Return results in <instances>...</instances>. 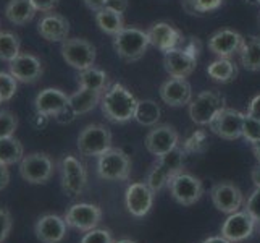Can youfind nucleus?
<instances>
[{
    "instance_id": "f257e3e1",
    "label": "nucleus",
    "mask_w": 260,
    "mask_h": 243,
    "mask_svg": "<svg viewBox=\"0 0 260 243\" xmlns=\"http://www.w3.org/2000/svg\"><path fill=\"white\" fill-rule=\"evenodd\" d=\"M138 99L126 86L121 83H113L102 94L101 107L107 120L113 123H126L134 119Z\"/></svg>"
},
{
    "instance_id": "f03ea898",
    "label": "nucleus",
    "mask_w": 260,
    "mask_h": 243,
    "mask_svg": "<svg viewBox=\"0 0 260 243\" xmlns=\"http://www.w3.org/2000/svg\"><path fill=\"white\" fill-rule=\"evenodd\" d=\"M184 156L186 152L181 146H176L162 157H157L155 166L147 175L146 183L150 186V190L154 193L162 192L165 186H168V182L172 180L176 174L184 170Z\"/></svg>"
},
{
    "instance_id": "7ed1b4c3",
    "label": "nucleus",
    "mask_w": 260,
    "mask_h": 243,
    "mask_svg": "<svg viewBox=\"0 0 260 243\" xmlns=\"http://www.w3.org/2000/svg\"><path fill=\"white\" fill-rule=\"evenodd\" d=\"M149 46L150 41L147 31L134 28V26H124L118 34L113 36V49L116 56L124 62L141 60Z\"/></svg>"
},
{
    "instance_id": "20e7f679",
    "label": "nucleus",
    "mask_w": 260,
    "mask_h": 243,
    "mask_svg": "<svg viewBox=\"0 0 260 243\" xmlns=\"http://www.w3.org/2000/svg\"><path fill=\"white\" fill-rule=\"evenodd\" d=\"M131 174V160L123 149L110 148L97 157V175L107 182H123Z\"/></svg>"
},
{
    "instance_id": "39448f33",
    "label": "nucleus",
    "mask_w": 260,
    "mask_h": 243,
    "mask_svg": "<svg viewBox=\"0 0 260 243\" xmlns=\"http://www.w3.org/2000/svg\"><path fill=\"white\" fill-rule=\"evenodd\" d=\"M226 99L218 91H202L189 102V117L196 125H210L212 120L225 109Z\"/></svg>"
},
{
    "instance_id": "423d86ee",
    "label": "nucleus",
    "mask_w": 260,
    "mask_h": 243,
    "mask_svg": "<svg viewBox=\"0 0 260 243\" xmlns=\"http://www.w3.org/2000/svg\"><path fill=\"white\" fill-rule=\"evenodd\" d=\"M112 148V133L101 123H91L78 134V149L83 156L99 157Z\"/></svg>"
},
{
    "instance_id": "0eeeda50",
    "label": "nucleus",
    "mask_w": 260,
    "mask_h": 243,
    "mask_svg": "<svg viewBox=\"0 0 260 243\" xmlns=\"http://www.w3.org/2000/svg\"><path fill=\"white\" fill-rule=\"evenodd\" d=\"M20 175L31 185L47 183L53 175L55 164L46 152H31L20 160Z\"/></svg>"
},
{
    "instance_id": "6e6552de",
    "label": "nucleus",
    "mask_w": 260,
    "mask_h": 243,
    "mask_svg": "<svg viewBox=\"0 0 260 243\" xmlns=\"http://www.w3.org/2000/svg\"><path fill=\"white\" fill-rule=\"evenodd\" d=\"M60 53L67 64L78 71L94 67L95 47L92 42L83 38H68L61 42Z\"/></svg>"
},
{
    "instance_id": "1a4fd4ad",
    "label": "nucleus",
    "mask_w": 260,
    "mask_h": 243,
    "mask_svg": "<svg viewBox=\"0 0 260 243\" xmlns=\"http://www.w3.org/2000/svg\"><path fill=\"white\" fill-rule=\"evenodd\" d=\"M60 175H61V190L68 198L81 196L87 185V172L83 162L75 156H65L60 162Z\"/></svg>"
},
{
    "instance_id": "9d476101",
    "label": "nucleus",
    "mask_w": 260,
    "mask_h": 243,
    "mask_svg": "<svg viewBox=\"0 0 260 243\" xmlns=\"http://www.w3.org/2000/svg\"><path fill=\"white\" fill-rule=\"evenodd\" d=\"M168 188L173 200L183 206L196 204L204 195V183L201 182V178H197L192 174H187L184 170L170 180Z\"/></svg>"
},
{
    "instance_id": "9b49d317",
    "label": "nucleus",
    "mask_w": 260,
    "mask_h": 243,
    "mask_svg": "<svg viewBox=\"0 0 260 243\" xmlns=\"http://www.w3.org/2000/svg\"><path fill=\"white\" fill-rule=\"evenodd\" d=\"M63 219L68 227L81 232H89L101 224L102 211L99 206L91 203H76L73 206H70L63 215Z\"/></svg>"
},
{
    "instance_id": "f8f14e48",
    "label": "nucleus",
    "mask_w": 260,
    "mask_h": 243,
    "mask_svg": "<svg viewBox=\"0 0 260 243\" xmlns=\"http://www.w3.org/2000/svg\"><path fill=\"white\" fill-rule=\"evenodd\" d=\"M243 112H239L231 107H225L223 111L218 112V115L212 120L209 125L212 133L223 140H238L243 137V122H244Z\"/></svg>"
},
{
    "instance_id": "ddd939ff",
    "label": "nucleus",
    "mask_w": 260,
    "mask_h": 243,
    "mask_svg": "<svg viewBox=\"0 0 260 243\" xmlns=\"http://www.w3.org/2000/svg\"><path fill=\"white\" fill-rule=\"evenodd\" d=\"M210 198L213 206L223 214L238 212L244 204V195L236 185L230 182L215 183L210 190Z\"/></svg>"
},
{
    "instance_id": "4468645a",
    "label": "nucleus",
    "mask_w": 260,
    "mask_h": 243,
    "mask_svg": "<svg viewBox=\"0 0 260 243\" xmlns=\"http://www.w3.org/2000/svg\"><path fill=\"white\" fill-rule=\"evenodd\" d=\"M144 145L152 156L162 157L167 152L179 146V134L170 125H157L147 133Z\"/></svg>"
},
{
    "instance_id": "2eb2a0df",
    "label": "nucleus",
    "mask_w": 260,
    "mask_h": 243,
    "mask_svg": "<svg viewBox=\"0 0 260 243\" xmlns=\"http://www.w3.org/2000/svg\"><path fill=\"white\" fill-rule=\"evenodd\" d=\"M255 221L247 211H238L230 214L221 226V235L231 243H239L247 240L254 233Z\"/></svg>"
},
{
    "instance_id": "dca6fc26",
    "label": "nucleus",
    "mask_w": 260,
    "mask_h": 243,
    "mask_svg": "<svg viewBox=\"0 0 260 243\" xmlns=\"http://www.w3.org/2000/svg\"><path fill=\"white\" fill-rule=\"evenodd\" d=\"M147 34H149L150 46L157 47L164 53L172 50V49H176V47H183L184 42H186L183 33L179 30H176L175 26H172L170 23H165V21L152 24L147 30Z\"/></svg>"
},
{
    "instance_id": "f3484780",
    "label": "nucleus",
    "mask_w": 260,
    "mask_h": 243,
    "mask_svg": "<svg viewBox=\"0 0 260 243\" xmlns=\"http://www.w3.org/2000/svg\"><path fill=\"white\" fill-rule=\"evenodd\" d=\"M10 73L15 76L18 83H24V85H32L36 81H39L42 73H44V67L42 62L32 56V53H20L16 59H13L8 65Z\"/></svg>"
},
{
    "instance_id": "a211bd4d",
    "label": "nucleus",
    "mask_w": 260,
    "mask_h": 243,
    "mask_svg": "<svg viewBox=\"0 0 260 243\" xmlns=\"http://www.w3.org/2000/svg\"><path fill=\"white\" fill-rule=\"evenodd\" d=\"M160 99L170 107H183L192 101V88L186 78L170 76L160 86Z\"/></svg>"
},
{
    "instance_id": "6ab92c4d",
    "label": "nucleus",
    "mask_w": 260,
    "mask_h": 243,
    "mask_svg": "<svg viewBox=\"0 0 260 243\" xmlns=\"http://www.w3.org/2000/svg\"><path fill=\"white\" fill-rule=\"evenodd\" d=\"M154 196L155 193L150 190L147 183H131L126 188V195H124V201H126L129 214H133L134 218H144L146 214H149L152 204H154Z\"/></svg>"
},
{
    "instance_id": "aec40b11",
    "label": "nucleus",
    "mask_w": 260,
    "mask_h": 243,
    "mask_svg": "<svg viewBox=\"0 0 260 243\" xmlns=\"http://www.w3.org/2000/svg\"><path fill=\"white\" fill-rule=\"evenodd\" d=\"M243 44H244V38L238 31L220 30L210 36L209 49L218 59H230L235 53H239Z\"/></svg>"
},
{
    "instance_id": "412c9836",
    "label": "nucleus",
    "mask_w": 260,
    "mask_h": 243,
    "mask_svg": "<svg viewBox=\"0 0 260 243\" xmlns=\"http://www.w3.org/2000/svg\"><path fill=\"white\" fill-rule=\"evenodd\" d=\"M67 222L57 214L41 215L34 226V233L41 243H60L67 237Z\"/></svg>"
},
{
    "instance_id": "4be33fe9",
    "label": "nucleus",
    "mask_w": 260,
    "mask_h": 243,
    "mask_svg": "<svg viewBox=\"0 0 260 243\" xmlns=\"http://www.w3.org/2000/svg\"><path fill=\"white\" fill-rule=\"evenodd\" d=\"M164 67L173 78H187L194 73L197 59L187 53L183 47H176L164 53Z\"/></svg>"
},
{
    "instance_id": "5701e85b",
    "label": "nucleus",
    "mask_w": 260,
    "mask_h": 243,
    "mask_svg": "<svg viewBox=\"0 0 260 243\" xmlns=\"http://www.w3.org/2000/svg\"><path fill=\"white\" fill-rule=\"evenodd\" d=\"M67 93H63L58 88H46L38 93L34 99V109L36 114L46 115V117H55L68 105Z\"/></svg>"
},
{
    "instance_id": "b1692460",
    "label": "nucleus",
    "mask_w": 260,
    "mask_h": 243,
    "mask_svg": "<svg viewBox=\"0 0 260 243\" xmlns=\"http://www.w3.org/2000/svg\"><path fill=\"white\" fill-rule=\"evenodd\" d=\"M38 33L49 42H63L70 34V21L60 13H46L38 23Z\"/></svg>"
},
{
    "instance_id": "393cba45",
    "label": "nucleus",
    "mask_w": 260,
    "mask_h": 243,
    "mask_svg": "<svg viewBox=\"0 0 260 243\" xmlns=\"http://www.w3.org/2000/svg\"><path fill=\"white\" fill-rule=\"evenodd\" d=\"M102 94L104 93L92 91V89L79 88L78 91H75L70 96L68 105L71 107V111H73L76 115H84L87 112L94 111L97 107V104H101Z\"/></svg>"
},
{
    "instance_id": "a878e982",
    "label": "nucleus",
    "mask_w": 260,
    "mask_h": 243,
    "mask_svg": "<svg viewBox=\"0 0 260 243\" xmlns=\"http://www.w3.org/2000/svg\"><path fill=\"white\" fill-rule=\"evenodd\" d=\"M36 15L31 0H10L5 7V18L12 24L23 26L29 23Z\"/></svg>"
},
{
    "instance_id": "bb28decb",
    "label": "nucleus",
    "mask_w": 260,
    "mask_h": 243,
    "mask_svg": "<svg viewBox=\"0 0 260 243\" xmlns=\"http://www.w3.org/2000/svg\"><path fill=\"white\" fill-rule=\"evenodd\" d=\"M78 85L79 88L92 89V91L105 93L109 89V75L101 68H86L78 73Z\"/></svg>"
},
{
    "instance_id": "cd10ccee",
    "label": "nucleus",
    "mask_w": 260,
    "mask_h": 243,
    "mask_svg": "<svg viewBox=\"0 0 260 243\" xmlns=\"http://www.w3.org/2000/svg\"><path fill=\"white\" fill-rule=\"evenodd\" d=\"M95 23L99 26V30L104 31L105 34H110V36H116L124 28L123 13L115 12L109 7L95 12Z\"/></svg>"
},
{
    "instance_id": "c85d7f7f",
    "label": "nucleus",
    "mask_w": 260,
    "mask_h": 243,
    "mask_svg": "<svg viewBox=\"0 0 260 243\" xmlns=\"http://www.w3.org/2000/svg\"><path fill=\"white\" fill-rule=\"evenodd\" d=\"M241 65L249 71L260 70V36H250L244 39L243 47L239 50Z\"/></svg>"
},
{
    "instance_id": "c756f323",
    "label": "nucleus",
    "mask_w": 260,
    "mask_h": 243,
    "mask_svg": "<svg viewBox=\"0 0 260 243\" xmlns=\"http://www.w3.org/2000/svg\"><path fill=\"white\" fill-rule=\"evenodd\" d=\"M162 111L155 101L152 99H141L138 101L136 112H134V120H136L142 127H155L160 120Z\"/></svg>"
},
{
    "instance_id": "7c9ffc66",
    "label": "nucleus",
    "mask_w": 260,
    "mask_h": 243,
    "mask_svg": "<svg viewBox=\"0 0 260 243\" xmlns=\"http://www.w3.org/2000/svg\"><path fill=\"white\" fill-rule=\"evenodd\" d=\"M207 75L217 83H231L238 76V67L230 59H217L207 67Z\"/></svg>"
},
{
    "instance_id": "2f4dec72",
    "label": "nucleus",
    "mask_w": 260,
    "mask_h": 243,
    "mask_svg": "<svg viewBox=\"0 0 260 243\" xmlns=\"http://www.w3.org/2000/svg\"><path fill=\"white\" fill-rule=\"evenodd\" d=\"M24 157V148L21 141L15 137H8L0 140V162L7 166L20 164V160Z\"/></svg>"
},
{
    "instance_id": "473e14b6",
    "label": "nucleus",
    "mask_w": 260,
    "mask_h": 243,
    "mask_svg": "<svg viewBox=\"0 0 260 243\" xmlns=\"http://www.w3.org/2000/svg\"><path fill=\"white\" fill-rule=\"evenodd\" d=\"M21 42L20 38L12 31H0V60L10 62L20 56Z\"/></svg>"
},
{
    "instance_id": "72a5a7b5",
    "label": "nucleus",
    "mask_w": 260,
    "mask_h": 243,
    "mask_svg": "<svg viewBox=\"0 0 260 243\" xmlns=\"http://www.w3.org/2000/svg\"><path fill=\"white\" fill-rule=\"evenodd\" d=\"M225 0H183V8L189 15H202L218 10Z\"/></svg>"
},
{
    "instance_id": "f704fd0d",
    "label": "nucleus",
    "mask_w": 260,
    "mask_h": 243,
    "mask_svg": "<svg viewBox=\"0 0 260 243\" xmlns=\"http://www.w3.org/2000/svg\"><path fill=\"white\" fill-rule=\"evenodd\" d=\"M183 151L186 154H197V152H202L207 148V134L204 130H197L194 131L189 138H186L183 141Z\"/></svg>"
},
{
    "instance_id": "c9c22d12",
    "label": "nucleus",
    "mask_w": 260,
    "mask_h": 243,
    "mask_svg": "<svg viewBox=\"0 0 260 243\" xmlns=\"http://www.w3.org/2000/svg\"><path fill=\"white\" fill-rule=\"evenodd\" d=\"M243 138L250 143V145H255L260 141V120L254 119L250 115H244V122H243Z\"/></svg>"
},
{
    "instance_id": "e433bc0d",
    "label": "nucleus",
    "mask_w": 260,
    "mask_h": 243,
    "mask_svg": "<svg viewBox=\"0 0 260 243\" xmlns=\"http://www.w3.org/2000/svg\"><path fill=\"white\" fill-rule=\"evenodd\" d=\"M18 128V117L10 111H0V140L13 137Z\"/></svg>"
},
{
    "instance_id": "4c0bfd02",
    "label": "nucleus",
    "mask_w": 260,
    "mask_h": 243,
    "mask_svg": "<svg viewBox=\"0 0 260 243\" xmlns=\"http://www.w3.org/2000/svg\"><path fill=\"white\" fill-rule=\"evenodd\" d=\"M18 89V81L12 73H5V71H0V97L2 101L7 102L16 94Z\"/></svg>"
},
{
    "instance_id": "58836bf2",
    "label": "nucleus",
    "mask_w": 260,
    "mask_h": 243,
    "mask_svg": "<svg viewBox=\"0 0 260 243\" xmlns=\"http://www.w3.org/2000/svg\"><path fill=\"white\" fill-rule=\"evenodd\" d=\"M79 243H115L110 230L107 229H92L84 233V237L81 238Z\"/></svg>"
},
{
    "instance_id": "ea45409f",
    "label": "nucleus",
    "mask_w": 260,
    "mask_h": 243,
    "mask_svg": "<svg viewBox=\"0 0 260 243\" xmlns=\"http://www.w3.org/2000/svg\"><path fill=\"white\" fill-rule=\"evenodd\" d=\"M244 211H247L254 218V221L260 224V188L255 186V190L249 195L247 201L244 203Z\"/></svg>"
},
{
    "instance_id": "a19ab883",
    "label": "nucleus",
    "mask_w": 260,
    "mask_h": 243,
    "mask_svg": "<svg viewBox=\"0 0 260 243\" xmlns=\"http://www.w3.org/2000/svg\"><path fill=\"white\" fill-rule=\"evenodd\" d=\"M12 227H13V219H12L10 211L5 208H0V243H4L8 238Z\"/></svg>"
},
{
    "instance_id": "79ce46f5",
    "label": "nucleus",
    "mask_w": 260,
    "mask_h": 243,
    "mask_svg": "<svg viewBox=\"0 0 260 243\" xmlns=\"http://www.w3.org/2000/svg\"><path fill=\"white\" fill-rule=\"evenodd\" d=\"M60 0H31L32 7L36 8V12H42V13H49L53 8L58 5Z\"/></svg>"
},
{
    "instance_id": "37998d69",
    "label": "nucleus",
    "mask_w": 260,
    "mask_h": 243,
    "mask_svg": "<svg viewBox=\"0 0 260 243\" xmlns=\"http://www.w3.org/2000/svg\"><path fill=\"white\" fill-rule=\"evenodd\" d=\"M183 49L187 52V53H191L192 57H199V53H201V50H202V44H201V41H199V38H189L186 42H184V46H183Z\"/></svg>"
},
{
    "instance_id": "c03bdc74",
    "label": "nucleus",
    "mask_w": 260,
    "mask_h": 243,
    "mask_svg": "<svg viewBox=\"0 0 260 243\" xmlns=\"http://www.w3.org/2000/svg\"><path fill=\"white\" fill-rule=\"evenodd\" d=\"M247 115L260 120V94H257L247 105Z\"/></svg>"
},
{
    "instance_id": "a18cd8bd",
    "label": "nucleus",
    "mask_w": 260,
    "mask_h": 243,
    "mask_svg": "<svg viewBox=\"0 0 260 243\" xmlns=\"http://www.w3.org/2000/svg\"><path fill=\"white\" fill-rule=\"evenodd\" d=\"M8 183H10V170H8L7 164L0 162V192L5 190Z\"/></svg>"
},
{
    "instance_id": "49530a36",
    "label": "nucleus",
    "mask_w": 260,
    "mask_h": 243,
    "mask_svg": "<svg viewBox=\"0 0 260 243\" xmlns=\"http://www.w3.org/2000/svg\"><path fill=\"white\" fill-rule=\"evenodd\" d=\"M128 0H109L107 2V7L112 8L115 12H120V13H124L128 10Z\"/></svg>"
},
{
    "instance_id": "de8ad7c7",
    "label": "nucleus",
    "mask_w": 260,
    "mask_h": 243,
    "mask_svg": "<svg viewBox=\"0 0 260 243\" xmlns=\"http://www.w3.org/2000/svg\"><path fill=\"white\" fill-rule=\"evenodd\" d=\"M83 2H84V5L89 8V10L95 13L99 10H102V8H105L109 0H83Z\"/></svg>"
},
{
    "instance_id": "09e8293b",
    "label": "nucleus",
    "mask_w": 260,
    "mask_h": 243,
    "mask_svg": "<svg viewBox=\"0 0 260 243\" xmlns=\"http://www.w3.org/2000/svg\"><path fill=\"white\" fill-rule=\"evenodd\" d=\"M250 178H252V182L257 188H260V164H257L254 169H252V172H250Z\"/></svg>"
},
{
    "instance_id": "8fccbe9b",
    "label": "nucleus",
    "mask_w": 260,
    "mask_h": 243,
    "mask_svg": "<svg viewBox=\"0 0 260 243\" xmlns=\"http://www.w3.org/2000/svg\"><path fill=\"white\" fill-rule=\"evenodd\" d=\"M202 243H231V241L226 240L223 235H220V237H209V238H205Z\"/></svg>"
},
{
    "instance_id": "3c124183",
    "label": "nucleus",
    "mask_w": 260,
    "mask_h": 243,
    "mask_svg": "<svg viewBox=\"0 0 260 243\" xmlns=\"http://www.w3.org/2000/svg\"><path fill=\"white\" fill-rule=\"evenodd\" d=\"M252 152H254L255 159L258 160V164H260V141L255 143V145H252Z\"/></svg>"
},
{
    "instance_id": "603ef678",
    "label": "nucleus",
    "mask_w": 260,
    "mask_h": 243,
    "mask_svg": "<svg viewBox=\"0 0 260 243\" xmlns=\"http://www.w3.org/2000/svg\"><path fill=\"white\" fill-rule=\"evenodd\" d=\"M115 243H136V241H134V240H131V238H121V240L115 241Z\"/></svg>"
},
{
    "instance_id": "864d4df0",
    "label": "nucleus",
    "mask_w": 260,
    "mask_h": 243,
    "mask_svg": "<svg viewBox=\"0 0 260 243\" xmlns=\"http://www.w3.org/2000/svg\"><path fill=\"white\" fill-rule=\"evenodd\" d=\"M247 4H257V0H246Z\"/></svg>"
},
{
    "instance_id": "5fc2aeb1",
    "label": "nucleus",
    "mask_w": 260,
    "mask_h": 243,
    "mask_svg": "<svg viewBox=\"0 0 260 243\" xmlns=\"http://www.w3.org/2000/svg\"><path fill=\"white\" fill-rule=\"evenodd\" d=\"M2 102H4V101H2V97H0V104H2Z\"/></svg>"
},
{
    "instance_id": "6e6d98bb",
    "label": "nucleus",
    "mask_w": 260,
    "mask_h": 243,
    "mask_svg": "<svg viewBox=\"0 0 260 243\" xmlns=\"http://www.w3.org/2000/svg\"><path fill=\"white\" fill-rule=\"evenodd\" d=\"M257 4H258V5H260V0H257Z\"/></svg>"
},
{
    "instance_id": "4d7b16f0",
    "label": "nucleus",
    "mask_w": 260,
    "mask_h": 243,
    "mask_svg": "<svg viewBox=\"0 0 260 243\" xmlns=\"http://www.w3.org/2000/svg\"><path fill=\"white\" fill-rule=\"evenodd\" d=\"M258 233H260V230H258Z\"/></svg>"
}]
</instances>
